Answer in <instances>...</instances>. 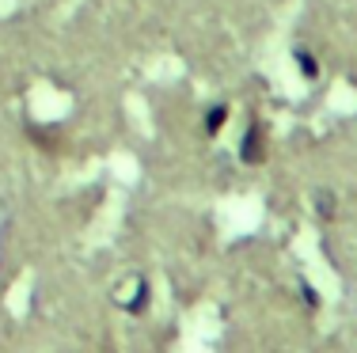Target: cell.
<instances>
[{"instance_id":"obj_3","label":"cell","mask_w":357,"mask_h":353,"mask_svg":"<svg viewBox=\"0 0 357 353\" xmlns=\"http://www.w3.org/2000/svg\"><path fill=\"white\" fill-rule=\"evenodd\" d=\"M225 122H228V107H225V103L209 107V111H206V122H202V130H206V137H217V133L225 130Z\"/></svg>"},{"instance_id":"obj_2","label":"cell","mask_w":357,"mask_h":353,"mask_svg":"<svg viewBox=\"0 0 357 353\" xmlns=\"http://www.w3.org/2000/svg\"><path fill=\"white\" fill-rule=\"evenodd\" d=\"M23 133H27V141H31V145L42 148V152H50V156H54V152H61V148H65L61 130H57V125H27Z\"/></svg>"},{"instance_id":"obj_4","label":"cell","mask_w":357,"mask_h":353,"mask_svg":"<svg viewBox=\"0 0 357 353\" xmlns=\"http://www.w3.org/2000/svg\"><path fill=\"white\" fill-rule=\"evenodd\" d=\"M293 61H296V69H301L308 80H316V77H319V61H316V57H312L304 46H296V49H293Z\"/></svg>"},{"instance_id":"obj_5","label":"cell","mask_w":357,"mask_h":353,"mask_svg":"<svg viewBox=\"0 0 357 353\" xmlns=\"http://www.w3.org/2000/svg\"><path fill=\"white\" fill-rule=\"evenodd\" d=\"M316 209H319L323 221H327V217H335V194H319L316 198Z\"/></svg>"},{"instance_id":"obj_1","label":"cell","mask_w":357,"mask_h":353,"mask_svg":"<svg viewBox=\"0 0 357 353\" xmlns=\"http://www.w3.org/2000/svg\"><path fill=\"white\" fill-rule=\"evenodd\" d=\"M266 156H270V133H266V125H262V118H251L243 137H240V164L262 167Z\"/></svg>"}]
</instances>
